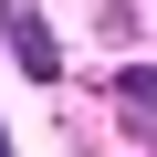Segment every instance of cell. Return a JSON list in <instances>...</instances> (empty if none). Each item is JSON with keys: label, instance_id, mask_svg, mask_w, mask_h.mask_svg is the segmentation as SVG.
Wrapping results in <instances>:
<instances>
[{"label": "cell", "instance_id": "1", "mask_svg": "<svg viewBox=\"0 0 157 157\" xmlns=\"http://www.w3.org/2000/svg\"><path fill=\"white\" fill-rule=\"evenodd\" d=\"M0 32H11V52H21V73H32V84H63V52H52V32H42V11H32V0H0Z\"/></svg>", "mask_w": 157, "mask_h": 157}, {"label": "cell", "instance_id": "2", "mask_svg": "<svg viewBox=\"0 0 157 157\" xmlns=\"http://www.w3.org/2000/svg\"><path fill=\"white\" fill-rule=\"evenodd\" d=\"M105 94H115V115H126V136H147V147H157V63H126L115 84H105Z\"/></svg>", "mask_w": 157, "mask_h": 157}]
</instances>
